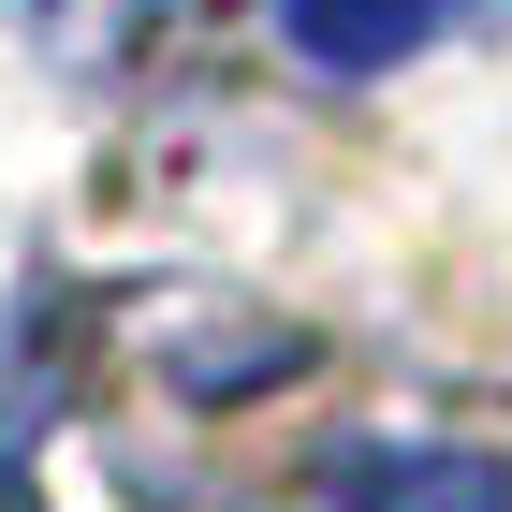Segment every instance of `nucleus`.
<instances>
[{
	"label": "nucleus",
	"instance_id": "nucleus-1",
	"mask_svg": "<svg viewBox=\"0 0 512 512\" xmlns=\"http://www.w3.org/2000/svg\"><path fill=\"white\" fill-rule=\"evenodd\" d=\"M337 498H352V512H512L483 454H425V439H381V454H352V469H337Z\"/></svg>",
	"mask_w": 512,
	"mask_h": 512
},
{
	"label": "nucleus",
	"instance_id": "nucleus-2",
	"mask_svg": "<svg viewBox=\"0 0 512 512\" xmlns=\"http://www.w3.org/2000/svg\"><path fill=\"white\" fill-rule=\"evenodd\" d=\"M278 30L308 44L322 74H395V59L439 30V0H278Z\"/></svg>",
	"mask_w": 512,
	"mask_h": 512
},
{
	"label": "nucleus",
	"instance_id": "nucleus-3",
	"mask_svg": "<svg viewBox=\"0 0 512 512\" xmlns=\"http://www.w3.org/2000/svg\"><path fill=\"white\" fill-rule=\"evenodd\" d=\"M0 512H15V469H0Z\"/></svg>",
	"mask_w": 512,
	"mask_h": 512
}]
</instances>
